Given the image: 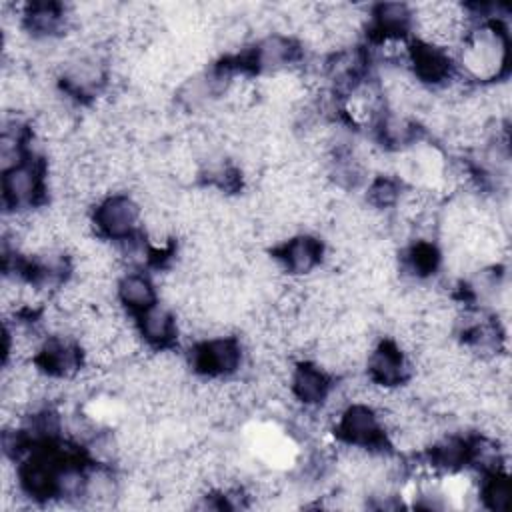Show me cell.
<instances>
[{"label": "cell", "instance_id": "8992f818", "mask_svg": "<svg viewBox=\"0 0 512 512\" xmlns=\"http://www.w3.org/2000/svg\"><path fill=\"white\" fill-rule=\"evenodd\" d=\"M364 374L382 388H400L412 380L414 366L390 338L382 336L366 356Z\"/></svg>", "mask_w": 512, "mask_h": 512}, {"label": "cell", "instance_id": "4fadbf2b", "mask_svg": "<svg viewBox=\"0 0 512 512\" xmlns=\"http://www.w3.org/2000/svg\"><path fill=\"white\" fill-rule=\"evenodd\" d=\"M468 438L470 434L446 430L426 450L430 464L440 474H452L468 468Z\"/></svg>", "mask_w": 512, "mask_h": 512}, {"label": "cell", "instance_id": "ba28073f", "mask_svg": "<svg viewBox=\"0 0 512 512\" xmlns=\"http://www.w3.org/2000/svg\"><path fill=\"white\" fill-rule=\"evenodd\" d=\"M36 364L52 378L74 380L86 368V354L74 336H46Z\"/></svg>", "mask_w": 512, "mask_h": 512}, {"label": "cell", "instance_id": "8fae6325", "mask_svg": "<svg viewBox=\"0 0 512 512\" xmlns=\"http://www.w3.org/2000/svg\"><path fill=\"white\" fill-rule=\"evenodd\" d=\"M122 484L124 480L116 466L88 462L82 508H88V510L118 508L120 496H122Z\"/></svg>", "mask_w": 512, "mask_h": 512}, {"label": "cell", "instance_id": "7a4b0ae2", "mask_svg": "<svg viewBox=\"0 0 512 512\" xmlns=\"http://www.w3.org/2000/svg\"><path fill=\"white\" fill-rule=\"evenodd\" d=\"M186 356L192 374L204 378H236L246 368V348L234 332L194 342Z\"/></svg>", "mask_w": 512, "mask_h": 512}, {"label": "cell", "instance_id": "30bf717a", "mask_svg": "<svg viewBox=\"0 0 512 512\" xmlns=\"http://www.w3.org/2000/svg\"><path fill=\"white\" fill-rule=\"evenodd\" d=\"M134 322L142 342L150 350L170 348V346H176L180 340L178 314L174 308H170L164 302H156L154 306L136 314Z\"/></svg>", "mask_w": 512, "mask_h": 512}, {"label": "cell", "instance_id": "52a82bcc", "mask_svg": "<svg viewBox=\"0 0 512 512\" xmlns=\"http://www.w3.org/2000/svg\"><path fill=\"white\" fill-rule=\"evenodd\" d=\"M286 276L306 278L324 264V240L316 232H296L272 250Z\"/></svg>", "mask_w": 512, "mask_h": 512}, {"label": "cell", "instance_id": "6da1fadb", "mask_svg": "<svg viewBox=\"0 0 512 512\" xmlns=\"http://www.w3.org/2000/svg\"><path fill=\"white\" fill-rule=\"evenodd\" d=\"M508 32L502 22H476L452 52L456 72L472 86L504 80L508 70Z\"/></svg>", "mask_w": 512, "mask_h": 512}, {"label": "cell", "instance_id": "5b68a950", "mask_svg": "<svg viewBox=\"0 0 512 512\" xmlns=\"http://www.w3.org/2000/svg\"><path fill=\"white\" fill-rule=\"evenodd\" d=\"M334 436L342 444L360 448H384L386 434L378 410L364 402H350L334 420Z\"/></svg>", "mask_w": 512, "mask_h": 512}, {"label": "cell", "instance_id": "5bb4252c", "mask_svg": "<svg viewBox=\"0 0 512 512\" xmlns=\"http://www.w3.org/2000/svg\"><path fill=\"white\" fill-rule=\"evenodd\" d=\"M412 4L382 2L370 6V36H410L412 32Z\"/></svg>", "mask_w": 512, "mask_h": 512}, {"label": "cell", "instance_id": "3957f363", "mask_svg": "<svg viewBox=\"0 0 512 512\" xmlns=\"http://www.w3.org/2000/svg\"><path fill=\"white\" fill-rule=\"evenodd\" d=\"M94 232L114 244L142 234V204L132 192H112L90 208Z\"/></svg>", "mask_w": 512, "mask_h": 512}, {"label": "cell", "instance_id": "9a60e30c", "mask_svg": "<svg viewBox=\"0 0 512 512\" xmlns=\"http://www.w3.org/2000/svg\"><path fill=\"white\" fill-rule=\"evenodd\" d=\"M480 506L490 512H506L510 508V480L508 472H492L480 476Z\"/></svg>", "mask_w": 512, "mask_h": 512}, {"label": "cell", "instance_id": "277c9868", "mask_svg": "<svg viewBox=\"0 0 512 512\" xmlns=\"http://www.w3.org/2000/svg\"><path fill=\"white\" fill-rule=\"evenodd\" d=\"M48 202L46 194V162L38 154H30L22 164L2 172V208L4 210H36Z\"/></svg>", "mask_w": 512, "mask_h": 512}, {"label": "cell", "instance_id": "9c48e42d", "mask_svg": "<svg viewBox=\"0 0 512 512\" xmlns=\"http://www.w3.org/2000/svg\"><path fill=\"white\" fill-rule=\"evenodd\" d=\"M334 380L322 366H318L312 360H296L292 374H290V394L294 398V402L302 408H320L332 386Z\"/></svg>", "mask_w": 512, "mask_h": 512}, {"label": "cell", "instance_id": "7c38bea8", "mask_svg": "<svg viewBox=\"0 0 512 512\" xmlns=\"http://www.w3.org/2000/svg\"><path fill=\"white\" fill-rule=\"evenodd\" d=\"M116 302L132 316L160 302L158 284L154 274L148 270H124L116 278Z\"/></svg>", "mask_w": 512, "mask_h": 512}]
</instances>
